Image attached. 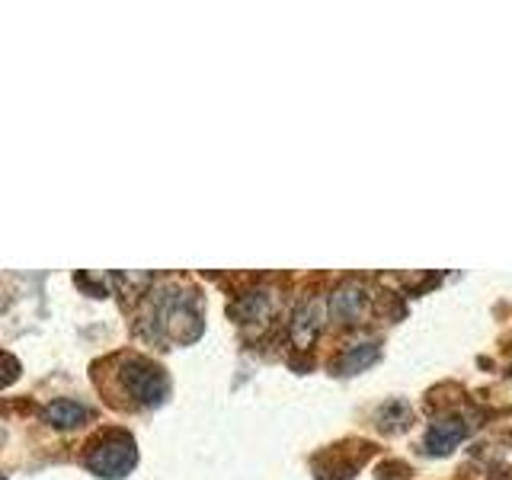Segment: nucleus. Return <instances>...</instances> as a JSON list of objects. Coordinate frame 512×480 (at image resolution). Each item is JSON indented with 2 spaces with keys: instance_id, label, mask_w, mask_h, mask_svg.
I'll return each mask as SVG.
<instances>
[{
  "instance_id": "1",
  "label": "nucleus",
  "mask_w": 512,
  "mask_h": 480,
  "mask_svg": "<svg viewBox=\"0 0 512 480\" xmlns=\"http://www.w3.org/2000/svg\"><path fill=\"white\" fill-rule=\"evenodd\" d=\"M116 372H112V381H116V394L128 397V407H157L164 404L170 394V381L164 375V368L154 365L151 359L141 356H119L109 362Z\"/></svg>"
},
{
  "instance_id": "2",
  "label": "nucleus",
  "mask_w": 512,
  "mask_h": 480,
  "mask_svg": "<svg viewBox=\"0 0 512 480\" xmlns=\"http://www.w3.org/2000/svg\"><path fill=\"white\" fill-rule=\"evenodd\" d=\"M84 464H87V468H90L96 477L119 480V477H125V474L138 464L135 439L128 436V432H122V429L103 432V436H96V439L87 445Z\"/></svg>"
},
{
  "instance_id": "3",
  "label": "nucleus",
  "mask_w": 512,
  "mask_h": 480,
  "mask_svg": "<svg viewBox=\"0 0 512 480\" xmlns=\"http://www.w3.org/2000/svg\"><path fill=\"white\" fill-rule=\"evenodd\" d=\"M365 304H368V292H365V285L359 282H346L340 288H333V295H330V317L333 320H340V324H356V320L362 317L365 311Z\"/></svg>"
},
{
  "instance_id": "4",
  "label": "nucleus",
  "mask_w": 512,
  "mask_h": 480,
  "mask_svg": "<svg viewBox=\"0 0 512 480\" xmlns=\"http://www.w3.org/2000/svg\"><path fill=\"white\" fill-rule=\"evenodd\" d=\"M468 432H471V423H464L461 416H445V420H436L426 432V452L448 455L461 439H468Z\"/></svg>"
},
{
  "instance_id": "5",
  "label": "nucleus",
  "mask_w": 512,
  "mask_h": 480,
  "mask_svg": "<svg viewBox=\"0 0 512 480\" xmlns=\"http://www.w3.org/2000/svg\"><path fill=\"white\" fill-rule=\"evenodd\" d=\"M42 420L55 429H77L90 420V410L84 404H77V400L61 397V400H52V404L42 410Z\"/></svg>"
},
{
  "instance_id": "6",
  "label": "nucleus",
  "mask_w": 512,
  "mask_h": 480,
  "mask_svg": "<svg viewBox=\"0 0 512 480\" xmlns=\"http://www.w3.org/2000/svg\"><path fill=\"white\" fill-rule=\"evenodd\" d=\"M228 311L237 324H260L272 311V298L269 292H247V295H240Z\"/></svg>"
},
{
  "instance_id": "7",
  "label": "nucleus",
  "mask_w": 512,
  "mask_h": 480,
  "mask_svg": "<svg viewBox=\"0 0 512 480\" xmlns=\"http://www.w3.org/2000/svg\"><path fill=\"white\" fill-rule=\"evenodd\" d=\"M378 356H381V346L378 343H352V346H346L343 356L336 359V372H340V375L365 372L368 365L378 362Z\"/></svg>"
},
{
  "instance_id": "8",
  "label": "nucleus",
  "mask_w": 512,
  "mask_h": 480,
  "mask_svg": "<svg viewBox=\"0 0 512 480\" xmlns=\"http://www.w3.org/2000/svg\"><path fill=\"white\" fill-rule=\"evenodd\" d=\"M292 340H295V346H311L314 343V336H317V330H320V304L317 301H308V304H301V308L295 311V317H292Z\"/></svg>"
}]
</instances>
